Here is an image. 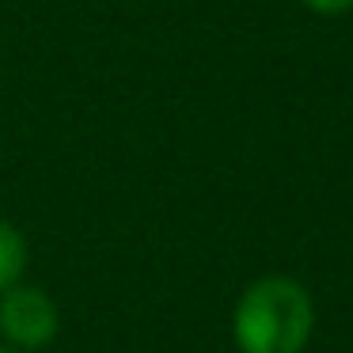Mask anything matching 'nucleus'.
I'll return each instance as SVG.
<instances>
[{"instance_id": "obj_1", "label": "nucleus", "mask_w": 353, "mask_h": 353, "mask_svg": "<svg viewBox=\"0 0 353 353\" xmlns=\"http://www.w3.org/2000/svg\"><path fill=\"white\" fill-rule=\"evenodd\" d=\"M228 327L239 353H307L315 300L292 274H262L236 296Z\"/></svg>"}, {"instance_id": "obj_2", "label": "nucleus", "mask_w": 353, "mask_h": 353, "mask_svg": "<svg viewBox=\"0 0 353 353\" xmlns=\"http://www.w3.org/2000/svg\"><path fill=\"white\" fill-rule=\"evenodd\" d=\"M61 334V304L34 281H16L0 292V342L16 353H39Z\"/></svg>"}, {"instance_id": "obj_3", "label": "nucleus", "mask_w": 353, "mask_h": 353, "mask_svg": "<svg viewBox=\"0 0 353 353\" xmlns=\"http://www.w3.org/2000/svg\"><path fill=\"white\" fill-rule=\"evenodd\" d=\"M27 266H31V243L8 216H0V292L23 281Z\"/></svg>"}, {"instance_id": "obj_4", "label": "nucleus", "mask_w": 353, "mask_h": 353, "mask_svg": "<svg viewBox=\"0 0 353 353\" xmlns=\"http://www.w3.org/2000/svg\"><path fill=\"white\" fill-rule=\"evenodd\" d=\"M312 16H323V19H338V16H350L353 12V0H300Z\"/></svg>"}, {"instance_id": "obj_5", "label": "nucleus", "mask_w": 353, "mask_h": 353, "mask_svg": "<svg viewBox=\"0 0 353 353\" xmlns=\"http://www.w3.org/2000/svg\"><path fill=\"white\" fill-rule=\"evenodd\" d=\"M0 353H16V350H12V345H4V342H0Z\"/></svg>"}]
</instances>
